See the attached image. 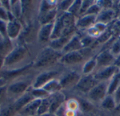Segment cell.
<instances>
[{
  "label": "cell",
  "instance_id": "52a82bcc",
  "mask_svg": "<svg viewBox=\"0 0 120 116\" xmlns=\"http://www.w3.org/2000/svg\"><path fill=\"white\" fill-rule=\"evenodd\" d=\"M38 32L39 29H37V25L34 22H32L30 24L25 25L18 37V39H20L21 41H22V43L21 45L32 43L34 39L37 37Z\"/></svg>",
  "mask_w": 120,
  "mask_h": 116
},
{
  "label": "cell",
  "instance_id": "4dcf8cb0",
  "mask_svg": "<svg viewBox=\"0 0 120 116\" xmlns=\"http://www.w3.org/2000/svg\"><path fill=\"white\" fill-rule=\"evenodd\" d=\"M82 1H79V0L73 1L72 5L70 6V7L69 8L67 12H69L70 13L72 14L74 16L77 14H79L80 8L82 6Z\"/></svg>",
  "mask_w": 120,
  "mask_h": 116
},
{
  "label": "cell",
  "instance_id": "f546056e",
  "mask_svg": "<svg viewBox=\"0 0 120 116\" xmlns=\"http://www.w3.org/2000/svg\"><path fill=\"white\" fill-rule=\"evenodd\" d=\"M96 66H97V63H96V58H93V59L88 60L83 67V69H82L83 74L85 75L91 74V73L94 70Z\"/></svg>",
  "mask_w": 120,
  "mask_h": 116
},
{
  "label": "cell",
  "instance_id": "f1b7e54d",
  "mask_svg": "<svg viewBox=\"0 0 120 116\" xmlns=\"http://www.w3.org/2000/svg\"><path fill=\"white\" fill-rule=\"evenodd\" d=\"M49 109H50V102L49 100V98H45L41 100V104L38 109L37 111V116H42L45 114H47L49 113Z\"/></svg>",
  "mask_w": 120,
  "mask_h": 116
},
{
  "label": "cell",
  "instance_id": "9c48e42d",
  "mask_svg": "<svg viewBox=\"0 0 120 116\" xmlns=\"http://www.w3.org/2000/svg\"><path fill=\"white\" fill-rule=\"evenodd\" d=\"M98 83V82L95 79L94 75L89 74L81 78L76 87L79 91L88 94Z\"/></svg>",
  "mask_w": 120,
  "mask_h": 116
},
{
  "label": "cell",
  "instance_id": "cb8c5ba5",
  "mask_svg": "<svg viewBox=\"0 0 120 116\" xmlns=\"http://www.w3.org/2000/svg\"><path fill=\"white\" fill-rule=\"evenodd\" d=\"M120 86V70H119L110 80L108 83V95H112Z\"/></svg>",
  "mask_w": 120,
  "mask_h": 116
},
{
  "label": "cell",
  "instance_id": "d6a6232c",
  "mask_svg": "<svg viewBox=\"0 0 120 116\" xmlns=\"http://www.w3.org/2000/svg\"><path fill=\"white\" fill-rule=\"evenodd\" d=\"M8 97L7 92V84L0 86V107L5 104V102Z\"/></svg>",
  "mask_w": 120,
  "mask_h": 116
},
{
  "label": "cell",
  "instance_id": "8fae6325",
  "mask_svg": "<svg viewBox=\"0 0 120 116\" xmlns=\"http://www.w3.org/2000/svg\"><path fill=\"white\" fill-rule=\"evenodd\" d=\"M96 60L97 63L96 67L101 69L113 65L115 61V57L111 53L110 50H105L96 57Z\"/></svg>",
  "mask_w": 120,
  "mask_h": 116
},
{
  "label": "cell",
  "instance_id": "1f68e13d",
  "mask_svg": "<svg viewBox=\"0 0 120 116\" xmlns=\"http://www.w3.org/2000/svg\"><path fill=\"white\" fill-rule=\"evenodd\" d=\"M102 11V7L100 4H94L90 6V8L86 11V12L84 15H98L100 12Z\"/></svg>",
  "mask_w": 120,
  "mask_h": 116
},
{
  "label": "cell",
  "instance_id": "e575fe53",
  "mask_svg": "<svg viewBox=\"0 0 120 116\" xmlns=\"http://www.w3.org/2000/svg\"><path fill=\"white\" fill-rule=\"evenodd\" d=\"M0 37L3 39L7 37V22L0 20Z\"/></svg>",
  "mask_w": 120,
  "mask_h": 116
},
{
  "label": "cell",
  "instance_id": "60d3db41",
  "mask_svg": "<svg viewBox=\"0 0 120 116\" xmlns=\"http://www.w3.org/2000/svg\"><path fill=\"white\" fill-rule=\"evenodd\" d=\"M112 97L115 101V103L117 106L120 104V86L116 90V91L113 93Z\"/></svg>",
  "mask_w": 120,
  "mask_h": 116
},
{
  "label": "cell",
  "instance_id": "5bb4252c",
  "mask_svg": "<svg viewBox=\"0 0 120 116\" xmlns=\"http://www.w3.org/2000/svg\"><path fill=\"white\" fill-rule=\"evenodd\" d=\"M48 98L50 102L49 113H56L64 104L65 95L60 92H58L50 95Z\"/></svg>",
  "mask_w": 120,
  "mask_h": 116
},
{
  "label": "cell",
  "instance_id": "ac0fdd59",
  "mask_svg": "<svg viewBox=\"0 0 120 116\" xmlns=\"http://www.w3.org/2000/svg\"><path fill=\"white\" fill-rule=\"evenodd\" d=\"M21 10H22V18L24 22H26V25L32 22V16L34 11V1L30 0L20 1Z\"/></svg>",
  "mask_w": 120,
  "mask_h": 116
},
{
  "label": "cell",
  "instance_id": "8d00e7d4",
  "mask_svg": "<svg viewBox=\"0 0 120 116\" xmlns=\"http://www.w3.org/2000/svg\"><path fill=\"white\" fill-rule=\"evenodd\" d=\"M94 41V38L91 36H87L83 39H81V43H82L83 48L90 46L91 43H93Z\"/></svg>",
  "mask_w": 120,
  "mask_h": 116
},
{
  "label": "cell",
  "instance_id": "83f0119b",
  "mask_svg": "<svg viewBox=\"0 0 120 116\" xmlns=\"http://www.w3.org/2000/svg\"><path fill=\"white\" fill-rule=\"evenodd\" d=\"M30 92L31 93L32 96L34 97V99H45L49 97V94L46 92L44 89L42 88H38V89H35V88H32V87H30V88L29 89Z\"/></svg>",
  "mask_w": 120,
  "mask_h": 116
},
{
  "label": "cell",
  "instance_id": "7a4b0ae2",
  "mask_svg": "<svg viewBox=\"0 0 120 116\" xmlns=\"http://www.w3.org/2000/svg\"><path fill=\"white\" fill-rule=\"evenodd\" d=\"M62 55L61 52L56 51L48 46L38 54L35 62L33 63V67L35 68H42L51 66L58 60H60Z\"/></svg>",
  "mask_w": 120,
  "mask_h": 116
},
{
  "label": "cell",
  "instance_id": "d4e9b609",
  "mask_svg": "<svg viewBox=\"0 0 120 116\" xmlns=\"http://www.w3.org/2000/svg\"><path fill=\"white\" fill-rule=\"evenodd\" d=\"M115 15V13L112 9L108 8L107 10L101 11L100 13L97 15L96 22H98V23H102L105 25V23L112 20Z\"/></svg>",
  "mask_w": 120,
  "mask_h": 116
},
{
  "label": "cell",
  "instance_id": "74e56055",
  "mask_svg": "<svg viewBox=\"0 0 120 116\" xmlns=\"http://www.w3.org/2000/svg\"><path fill=\"white\" fill-rule=\"evenodd\" d=\"M111 53L114 56L116 55H120V39L117 40L115 43H114L111 50Z\"/></svg>",
  "mask_w": 120,
  "mask_h": 116
},
{
  "label": "cell",
  "instance_id": "f35d334b",
  "mask_svg": "<svg viewBox=\"0 0 120 116\" xmlns=\"http://www.w3.org/2000/svg\"><path fill=\"white\" fill-rule=\"evenodd\" d=\"M0 20L8 22V11L5 10L3 7L0 6Z\"/></svg>",
  "mask_w": 120,
  "mask_h": 116
},
{
  "label": "cell",
  "instance_id": "836d02e7",
  "mask_svg": "<svg viewBox=\"0 0 120 116\" xmlns=\"http://www.w3.org/2000/svg\"><path fill=\"white\" fill-rule=\"evenodd\" d=\"M73 1H62L60 3L57 4L58 6H57V9L58 11H62L63 12H67L69 9V8L70 7V6L72 5Z\"/></svg>",
  "mask_w": 120,
  "mask_h": 116
},
{
  "label": "cell",
  "instance_id": "7402d4cb",
  "mask_svg": "<svg viewBox=\"0 0 120 116\" xmlns=\"http://www.w3.org/2000/svg\"><path fill=\"white\" fill-rule=\"evenodd\" d=\"M58 13L57 8L49 11L43 14L38 15V22L41 25L54 22Z\"/></svg>",
  "mask_w": 120,
  "mask_h": 116
},
{
  "label": "cell",
  "instance_id": "277c9868",
  "mask_svg": "<svg viewBox=\"0 0 120 116\" xmlns=\"http://www.w3.org/2000/svg\"><path fill=\"white\" fill-rule=\"evenodd\" d=\"M30 87H32V85L29 79H22L12 82L9 85H7L8 97L11 96L16 99L27 92Z\"/></svg>",
  "mask_w": 120,
  "mask_h": 116
},
{
  "label": "cell",
  "instance_id": "9a60e30c",
  "mask_svg": "<svg viewBox=\"0 0 120 116\" xmlns=\"http://www.w3.org/2000/svg\"><path fill=\"white\" fill-rule=\"evenodd\" d=\"M83 59V53L79 50L63 54L60 59V62L65 65H75L80 63Z\"/></svg>",
  "mask_w": 120,
  "mask_h": 116
},
{
  "label": "cell",
  "instance_id": "f6af8a7d",
  "mask_svg": "<svg viewBox=\"0 0 120 116\" xmlns=\"http://www.w3.org/2000/svg\"><path fill=\"white\" fill-rule=\"evenodd\" d=\"M57 116L55 113H47V114H45V115H44V116Z\"/></svg>",
  "mask_w": 120,
  "mask_h": 116
},
{
  "label": "cell",
  "instance_id": "30bf717a",
  "mask_svg": "<svg viewBox=\"0 0 120 116\" xmlns=\"http://www.w3.org/2000/svg\"><path fill=\"white\" fill-rule=\"evenodd\" d=\"M120 69L114 65H111L107 67L99 69L94 76L95 79L98 82H106L108 80H110L111 78L119 71Z\"/></svg>",
  "mask_w": 120,
  "mask_h": 116
},
{
  "label": "cell",
  "instance_id": "5b68a950",
  "mask_svg": "<svg viewBox=\"0 0 120 116\" xmlns=\"http://www.w3.org/2000/svg\"><path fill=\"white\" fill-rule=\"evenodd\" d=\"M33 67V63H29L22 67L15 68L12 69H6L5 71H0V78H4L6 81L10 80H15L24 76L30 68Z\"/></svg>",
  "mask_w": 120,
  "mask_h": 116
},
{
  "label": "cell",
  "instance_id": "ffe728a7",
  "mask_svg": "<svg viewBox=\"0 0 120 116\" xmlns=\"http://www.w3.org/2000/svg\"><path fill=\"white\" fill-rule=\"evenodd\" d=\"M83 47L81 43V39L77 35H75L70 38V41L64 47L61 53L63 55L71 52L79 51Z\"/></svg>",
  "mask_w": 120,
  "mask_h": 116
},
{
  "label": "cell",
  "instance_id": "bcb514c9",
  "mask_svg": "<svg viewBox=\"0 0 120 116\" xmlns=\"http://www.w3.org/2000/svg\"><path fill=\"white\" fill-rule=\"evenodd\" d=\"M116 109L117 111H120V104L117 106V107H116V109Z\"/></svg>",
  "mask_w": 120,
  "mask_h": 116
},
{
  "label": "cell",
  "instance_id": "2e32d148",
  "mask_svg": "<svg viewBox=\"0 0 120 116\" xmlns=\"http://www.w3.org/2000/svg\"><path fill=\"white\" fill-rule=\"evenodd\" d=\"M41 99H34L25 105L18 113L21 116H37L38 109L41 102Z\"/></svg>",
  "mask_w": 120,
  "mask_h": 116
},
{
  "label": "cell",
  "instance_id": "8992f818",
  "mask_svg": "<svg viewBox=\"0 0 120 116\" xmlns=\"http://www.w3.org/2000/svg\"><path fill=\"white\" fill-rule=\"evenodd\" d=\"M88 97L91 102H99L108 95V83H98L88 94Z\"/></svg>",
  "mask_w": 120,
  "mask_h": 116
},
{
  "label": "cell",
  "instance_id": "4316f807",
  "mask_svg": "<svg viewBox=\"0 0 120 116\" xmlns=\"http://www.w3.org/2000/svg\"><path fill=\"white\" fill-rule=\"evenodd\" d=\"M101 106L103 109L107 110L115 109L117 107V104L115 103V101L112 95H108L101 102Z\"/></svg>",
  "mask_w": 120,
  "mask_h": 116
},
{
  "label": "cell",
  "instance_id": "ba28073f",
  "mask_svg": "<svg viewBox=\"0 0 120 116\" xmlns=\"http://www.w3.org/2000/svg\"><path fill=\"white\" fill-rule=\"evenodd\" d=\"M58 72L57 71H44L39 74L34 79L33 83L32 84V88L38 89L42 88L46 83L53 79H55L58 76Z\"/></svg>",
  "mask_w": 120,
  "mask_h": 116
},
{
  "label": "cell",
  "instance_id": "e0dca14e",
  "mask_svg": "<svg viewBox=\"0 0 120 116\" xmlns=\"http://www.w3.org/2000/svg\"><path fill=\"white\" fill-rule=\"evenodd\" d=\"M81 77L79 74L75 71H71L66 74L59 81L60 84L63 88H68L72 86H76L79 81Z\"/></svg>",
  "mask_w": 120,
  "mask_h": 116
},
{
  "label": "cell",
  "instance_id": "ee69618b",
  "mask_svg": "<svg viewBox=\"0 0 120 116\" xmlns=\"http://www.w3.org/2000/svg\"><path fill=\"white\" fill-rule=\"evenodd\" d=\"M6 81L4 78H0V86H2V85H6Z\"/></svg>",
  "mask_w": 120,
  "mask_h": 116
},
{
  "label": "cell",
  "instance_id": "7c38bea8",
  "mask_svg": "<svg viewBox=\"0 0 120 116\" xmlns=\"http://www.w3.org/2000/svg\"><path fill=\"white\" fill-rule=\"evenodd\" d=\"M14 46L8 38L0 37V71L3 69L4 60L9 53L13 50Z\"/></svg>",
  "mask_w": 120,
  "mask_h": 116
},
{
  "label": "cell",
  "instance_id": "4fadbf2b",
  "mask_svg": "<svg viewBox=\"0 0 120 116\" xmlns=\"http://www.w3.org/2000/svg\"><path fill=\"white\" fill-rule=\"evenodd\" d=\"M22 25L20 20L15 19L7 22V37L13 41L18 39L22 30Z\"/></svg>",
  "mask_w": 120,
  "mask_h": 116
},
{
  "label": "cell",
  "instance_id": "7bdbcfd3",
  "mask_svg": "<svg viewBox=\"0 0 120 116\" xmlns=\"http://www.w3.org/2000/svg\"><path fill=\"white\" fill-rule=\"evenodd\" d=\"M113 65L115 66L117 68H118L120 70V55H118V57H117V59H115V61Z\"/></svg>",
  "mask_w": 120,
  "mask_h": 116
},
{
  "label": "cell",
  "instance_id": "d590c367",
  "mask_svg": "<svg viewBox=\"0 0 120 116\" xmlns=\"http://www.w3.org/2000/svg\"><path fill=\"white\" fill-rule=\"evenodd\" d=\"M93 2H94L93 1H82V6H81L80 11H79V14L85 13L86 12V11L90 8V6L94 4Z\"/></svg>",
  "mask_w": 120,
  "mask_h": 116
},
{
  "label": "cell",
  "instance_id": "603a6c76",
  "mask_svg": "<svg viewBox=\"0 0 120 116\" xmlns=\"http://www.w3.org/2000/svg\"><path fill=\"white\" fill-rule=\"evenodd\" d=\"M71 37H72L71 36H63V37H60L56 39L51 40L49 41V47H50L51 48L56 51L62 52L63 49L68 43Z\"/></svg>",
  "mask_w": 120,
  "mask_h": 116
},
{
  "label": "cell",
  "instance_id": "484cf974",
  "mask_svg": "<svg viewBox=\"0 0 120 116\" xmlns=\"http://www.w3.org/2000/svg\"><path fill=\"white\" fill-rule=\"evenodd\" d=\"M42 89H44L49 95H52L53 93L60 92V90L62 89V88L60 84V81L55 78V79H53L51 81H49L48 83H46L42 88Z\"/></svg>",
  "mask_w": 120,
  "mask_h": 116
},
{
  "label": "cell",
  "instance_id": "b9f144b4",
  "mask_svg": "<svg viewBox=\"0 0 120 116\" xmlns=\"http://www.w3.org/2000/svg\"><path fill=\"white\" fill-rule=\"evenodd\" d=\"M1 6L3 7L7 11H11L10 1H1Z\"/></svg>",
  "mask_w": 120,
  "mask_h": 116
},
{
  "label": "cell",
  "instance_id": "6da1fadb",
  "mask_svg": "<svg viewBox=\"0 0 120 116\" xmlns=\"http://www.w3.org/2000/svg\"><path fill=\"white\" fill-rule=\"evenodd\" d=\"M75 19V16L69 12H63V13L57 16L54 21L51 40L71 36L76 23Z\"/></svg>",
  "mask_w": 120,
  "mask_h": 116
},
{
  "label": "cell",
  "instance_id": "44dd1931",
  "mask_svg": "<svg viewBox=\"0 0 120 116\" xmlns=\"http://www.w3.org/2000/svg\"><path fill=\"white\" fill-rule=\"evenodd\" d=\"M96 18L95 15H84L76 21L75 26L80 29L91 28L96 22Z\"/></svg>",
  "mask_w": 120,
  "mask_h": 116
},
{
  "label": "cell",
  "instance_id": "3957f363",
  "mask_svg": "<svg viewBox=\"0 0 120 116\" xmlns=\"http://www.w3.org/2000/svg\"><path fill=\"white\" fill-rule=\"evenodd\" d=\"M28 50L24 45L18 44L16 46H14L13 50L5 59L3 68L5 67L8 69L11 67H14L15 64L20 63L26 58Z\"/></svg>",
  "mask_w": 120,
  "mask_h": 116
},
{
  "label": "cell",
  "instance_id": "ab89813d",
  "mask_svg": "<svg viewBox=\"0 0 120 116\" xmlns=\"http://www.w3.org/2000/svg\"><path fill=\"white\" fill-rule=\"evenodd\" d=\"M81 106H82V109L84 111H90L92 108H93V106L91 104V103L86 102V101H82L81 102Z\"/></svg>",
  "mask_w": 120,
  "mask_h": 116
},
{
  "label": "cell",
  "instance_id": "7dc6e473",
  "mask_svg": "<svg viewBox=\"0 0 120 116\" xmlns=\"http://www.w3.org/2000/svg\"></svg>",
  "mask_w": 120,
  "mask_h": 116
},
{
  "label": "cell",
  "instance_id": "d6986e66",
  "mask_svg": "<svg viewBox=\"0 0 120 116\" xmlns=\"http://www.w3.org/2000/svg\"><path fill=\"white\" fill-rule=\"evenodd\" d=\"M53 26L54 22L41 25L40 28L39 29L37 35V39L39 42L46 43L51 41V38L53 30Z\"/></svg>",
  "mask_w": 120,
  "mask_h": 116
}]
</instances>
